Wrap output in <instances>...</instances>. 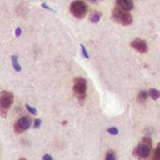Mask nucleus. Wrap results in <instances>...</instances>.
Segmentation results:
<instances>
[{"label": "nucleus", "instance_id": "7ed1b4c3", "mask_svg": "<svg viewBox=\"0 0 160 160\" xmlns=\"http://www.w3.org/2000/svg\"><path fill=\"white\" fill-rule=\"evenodd\" d=\"M112 18L117 23H120L122 25H129L132 23V21H133L131 14L128 10L123 9L117 6L113 8L112 11Z\"/></svg>", "mask_w": 160, "mask_h": 160}, {"label": "nucleus", "instance_id": "f03ea898", "mask_svg": "<svg viewBox=\"0 0 160 160\" xmlns=\"http://www.w3.org/2000/svg\"><path fill=\"white\" fill-rule=\"evenodd\" d=\"M73 93L78 98L81 103L86 98V92H87V82L86 80L82 77H77L73 81Z\"/></svg>", "mask_w": 160, "mask_h": 160}, {"label": "nucleus", "instance_id": "aec40b11", "mask_svg": "<svg viewBox=\"0 0 160 160\" xmlns=\"http://www.w3.org/2000/svg\"><path fill=\"white\" fill-rule=\"evenodd\" d=\"M41 7H42V8H47V9H49V10H53V9H52V8H50L46 3H42V4H41Z\"/></svg>", "mask_w": 160, "mask_h": 160}, {"label": "nucleus", "instance_id": "dca6fc26", "mask_svg": "<svg viewBox=\"0 0 160 160\" xmlns=\"http://www.w3.org/2000/svg\"><path fill=\"white\" fill-rule=\"evenodd\" d=\"M108 132L111 134V135H117L119 133V130L117 128H110L108 129Z\"/></svg>", "mask_w": 160, "mask_h": 160}, {"label": "nucleus", "instance_id": "4468645a", "mask_svg": "<svg viewBox=\"0 0 160 160\" xmlns=\"http://www.w3.org/2000/svg\"><path fill=\"white\" fill-rule=\"evenodd\" d=\"M154 159L160 160V142L158 144L156 150H155V155H154Z\"/></svg>", "mask_w": 160, "mask_h": 160}, {"label": "nucleus", "instance_id": "412c9836", "mask_svg": "<svg viewBox=\"0 0 160 160\" xmlns=\"http://www.w3.org/2000/svg\"><path fill=\"white\" fill-rule=\"evenodd\" d=\"M43 159L44 160H52V157H51V156H49V155H45V156L43 157Z\"/></svg>", "mask_w": 160, "mask_h": 160}, {"label": "nucleus", "instance_id": "6ab92c4d", "mask_svg": "<svg viewBox=\"0 0 160 160\" xmlns=\"http://www.w3.org/2000/svg\"><path fill=\"white\" fill-rule=\"evenodd\" d=\"M21 34H22V30H21V28L18 27V28L16 29V31H15V35H16V37H20Z\"/></svg>", "mask_w": 160, "mask_h": 160}, {"label": "nucleus", "instance_id": "f257e3e1", "mask_svg": "<svg viewBox=\"0 0 160 160\" xmlns=\"http://www.w3.org/2000/svg\"><path fill=\"white\" fill-rule=\"evenodd\" d=\"M152 149V140L149 137H143L139 144L134 148L132 156L139 159H145L150 156Z\"/></svg>", "mask_w": 160, "mask_h": 160}, {"label": "nucleus", "instance_id": "1a4fd4ad", "mask_svg": "<svg viewBox=\"0 0 160 160\" xmlns=\"http://www.w3.org/2000/svg\"><path fill=\"white\" fill-rule=\"evenodd\" d=\"M148 96H149V91H145V90H143V91H141L140 93H139V95H138V101L140 102V103H145V101L147 100V98H148Z\"/></svg>", "mask_w": 160, "mask_h": 160}, {"label": "nucleus", "instance_id": "ddd939ff", "mask_svg": "<svg viewBox=\"0 0 160 160\" xmlns=\"http://www.w3.org/2000/svg\"><path fill=\"white\" fill-rule=\"evenodd\" d=\"M105 159L107 160H115L116 159V157H115V153L113 151H109L105 157Z\"/></svg>", "mask_w": 160, "mask_h": 160}, {"label": "nucleus", "instance_id": "0eeeda50", "mask_svg": "<svg viewBox=\"0 0 160 160\" xmlns=\"http://www.w3.org/2000/svg\"><path fill=\"white\" fill-rule=\"evenodd\" d=\"M130 46H131V48H133L134 50H136L140 53H146L148 52L147 43L145 42V40L139 38L133 39L130 43Z\"/></svg>", "mask_w": 160, "mask_h": 160}, {"label": "nucleus", "instance_id": "4be33fe9", "mask_svg": "<svg viewBox=\"0 0 160 160\" xmlns=\"http://www.w3.org/2000/svg\"><path fill=\"white\" fill-rule=\"evenodd\" d=\"M90 1H98V0H90Z\"/></svg>", "mask_w": 160, "mask_h": 160}, {"label": "nucleus", "instance_id": "9b49d317", "mask_svg": "<svg viewBox=\"0 0 160 160\" xmlns=\"http://www.w3.org/2000/svg\"><path fill=\"white\" fill-rule=\"evenodd\" d=\"M100 18H101V13L100 12H94L91 14L90 16V22H93V23H97L100 21Z\"/></svg>", "mask_w": 160, "mask_h": 160}, {"label": "nucleus", "instance_id": "a211bd4d", "mask_svg": "<svg viewBox=\"0 0 160 160\" xmlns=\"http://www.w3.org/2000/svg\"><path fill=\"white\" fill-rule=\"evenodd\" d=\"M41 125V120L40 119H37L35 121V124H34V128H38Z\"/></svg>", "mask_w": 160, "mask_h": 160}, {"label": "nucleus", "instance_id": "2eb2a0df", "mask_svg": "<svg viewBox=\"0 0 160 160\" xmlns=\"http://www.w3.org/2000/svg\"><path fill=\"white\" fill-rule=\"evenodd\" d=\"M25 107H26L27 111H28L31 114H33V115H36V114H37V110H36L34 107L30 106L29 104H26V105H25Z\"/></svg>", "mask_w": 160, "mask_h": 160}, {"label": "nucleus", "instance_id": "423d86ee", "mask_svg": "<svg viewBox=\"0 0 160 160\" xmlns=\"http://www.w3.org/2000/svg\"><path fill=\"white\" fill-rule=\"evenodd\" d=\"M32 121L31 118L28 116H22L20 119H18L16 121V123L13 126V129L14 132L17 134H21L22 132H24L25 130H27L30 127H31Z\"/></svg>", "mask_w": 160, "mask_h": 160}, {"label": "nucleus", "instance_id": "20e7f679", "mask_svg": "<svg viewBox=\"0 0 160 160\" xmlns=\"http://www.w3.org/2000/svg\"><path fill=\"white\" fill-rule=\"evenodd\" d=\"M13 94L10 91H2L0 94V113L3 118L8 114L9 108L13 103Z\"/></svg>", "mask_w": 160, "mask_h": 160}, {"label": "nucleus", "instance_id": "39448f33", "mask_svg": "<svg viewBox=\"0 0 160 160\" xmlns=\"http://www.w3.org/2000/svg\"><path fill=\"white\" fill-rule=\"evenodd\" d=\"M69 10L71 14L77 19H82L87 14V5L82 0H75L70 4Z\"/></svg>", "mask_w": 160, "mask_h": 160}, {"label": "nucleus", "instance_id": "6e6552de", "mask_svg": "<svg viewBox=\"0 0 160 160\" xmlns=\"http://www.w3.org/2000/svg\"><path fill=\"white\" fill-rule=\"evenodd\" d=\"M116 6L128 11L131 10L134 8L133 2L131 0H116Z\"/></svg>", "mask_w": 160, "mask_h": 160}, {"label": "nucleus", "instance_id": "9d476101", "mask_svg": "<svg viewBox=\"0 0 160 160\" xmlns=\"http://www.w3.org/2000/svg\"><path fill=\"white\" fill-rule=\"evenodd\" d=\"M11 63H12L13 68H14L16 71L20 72V71L22 70V67H21V65L19 64L18 56H17V55H12V56H11Z\"/></svg>", "mask_w": 160, "mask_h": 160}, {"label": "nucleus", "instance_id": "f8f14e48", "mask_svg": "<svg viewBox=\"0 0 160 160\" xmlns=\"http://www.w3.org/2000/svg\"><path fill=\"white\" fill-rule=\"evenodd\" d=\"M149 96L152 98V99L154 100H157L158 98H160V91L158 89H150L149 90Z\"/></svg>", "mask_w": 160, "mask_h": 160}, {"label": "nucleus", "instance_id": "f3484780", "mask_svg": "<svg viewBox=\"0 0 160 160\" xmlns=\"http://www.w3.org/2000/svg\"><path fill=\"white\" fill-rule=\"evenodd\" d=\"M81 48H82V55L85 57V58H89V55H88V52H87V51H86V49H85V47L82 44L81 45Z\"/></svg>", "mask_w": 160, "mask_h": 160}]
</instances>
